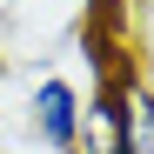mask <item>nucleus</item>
Returning a JSON list of instances; mask_svg holds the SVG:
<instances>
[{
    "mask_svg": "<svg viewBox=\"0 0 154 154\" xmlns=\"http://www.w3.org/2000/svg\"><path fill=\"white\" fill-rule=\"evenodd\" d=\"M27 134L47 154H67V147L87 141V100H81V87H74L67 74L34 81V94H27Z\"/></svg>",
    "mask_w": 154,
    "mask_h": 154,
    "instance_id": "f257e3e1",
    "label": "nucleus"
},
{
    "mask_svg": "<svg viewBox=\"0 0 154 154\" xmlns=\"http://www.w3.org/2000/svg\"><path fill=\"white\" fill-rule=\"evenodd\" d=\"M0 81H7V54H0Z\"/></svg>",
    "mask_w": 154,
    "mask_h": 154,
    "instance_id": "f03ea898",
    "label": "nucleus"
},
{
    "mask_svg": "<svg viewBox=\"0 0 154 154\" xmlns=\"http://www.w3.org/2000/svg\"><path fill=\"white\" fill-rule=\"evenodd\" d=\"M67 154H94V147H67Z\"/></svg>",
    "mask_w": 154,
    "mask_h": 154,
    "instance_id": "7ed1b4c3",
    "label": "nucleus"
}]
</instances>
